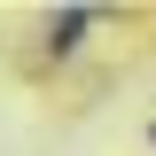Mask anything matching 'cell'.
I'll return each mask as SVG.
<instances>
[{"instance_id":"obj_1","label":"cell","mask_w":156,"mask_h":156,"mask_svg":"<svg viewBox=\"0 0 156 156\" xmlns=\"http://www.w3.org/2000/svg\"><path fill=\"white\" fill-rule=\"evenodd\" d=\"M78 31H86V8H62V16L47 23V47L62 55V47H78Z\"/></svg>"}]
</instances>
